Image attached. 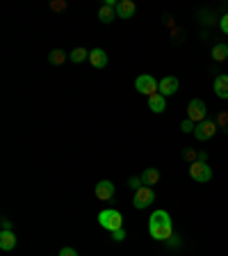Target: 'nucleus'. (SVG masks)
<instances>
[{
    "label": "nucleus",
    "mask_w": 228,
    "mask_h": 256,
    "mask_svg": "<svg viewBox=\"0 0 228 256\" xmlns=\"http://www.w3.org/2000/svg\"><path fill=\"white\" fill-rule=\"evenodd\" d=\"M149 234L153 240L160 242H167V240L174 236V222H171V215L167 210H155L149 220Z\"/></svg>",
    "instance_id": "nucleus-1"
},
{
    "label": "nucleus",
    "mask_w": 228,
    "mask_h": 256,
    "mask_svg": "<svg viewBox=\"0 0 228 256\" xmlns=\"http://www.w3.org/2000/svg\"><path fill=\"white\" fill-rule=\"evenodd\" d=\"M98 224H101L105 231H117V229H123V215L119 213L117 208H105L98 213Z\"/></svg>",
    "instance_id": "nucleus-2"
},
{
    "label": "nucleus",
    "mask_w": 228,
    "mask_h": 256,
    "mask_svg": "<svg viewBox=\"0 0 228 256\" xmlns=\"http://www.w3.org/2000/svg\"><path fill=\"white\" fill-rule=\"evenodd\" d=\"M135 90H137L139 94H144V96H153V94H158L160 82L151 74H142L137 80H135Z\"/></svg>",
    "instance_id": "nucleus-3"
},
{
    "label": "nucleus",
    "mask_w": 228,
    "mask_h": 256,
    "mask_svg": "<svg viewBox=\"0 0 228 256\" xmlns=\"http://www.w3.org/2000/svg\"><path fill=\"white\" fill-rule=\"evenodd\" d=\"M190 176L197 183H208L213 178V167L208 165V162H201V160H194L190 165Z\"/></svg>",
    "instance_id": "nucleus-4"
},
{
    "label": "nucleus",
    "mask_w": 228,
    "mask_h": 256,
    "mask_svg": "<svg viewBox=\"0 0 228 256\" xmlns=\"http://www.w3.org/2000/svg\"><path fill=\"white\" fill-rule=\"evenodd\" d=\"M206 117H208L206 103H203L201 98H192V101L187 103V119L194 124H201V122H206Z\"/></svg>",
    "instance_id": "nucleus-5"
},
{
    "label": "nucleus",
    "mask_w": 228,
    "mask_h": 256,
    "mask_svg": "<svg viewBox=\"0 0 228 256\" xmlns=\"http://www.w3.org/2000/svg\"><path fill=\"white\" fill-rule=\"evenodd\" d=\"M153 202H155V192H153V188L144 186V188H139V190L135 192L133 206L137 208V210H144V208H149Z\"/></svg>",
    "instance_id": "nucleus-6"
},
{
    "label": "nucleus",
    "mask_w": 228,
    "mask_h": 256,
    "mask_svg": "<svg viewBox=\"0 0 228 256\" xmlns=\"http://www.w3.org/2000/svg\"><path fill=\"white\" fill-rule=\"evenodd\" d=\"M219 130V126H217V122H201V124H197V128H194V135H197V140L199 142H206V140H210L215 133Z\"/></svg>",
    "instance_id": "nucleus-7"
},
{
    "label": "nucleus",
    "mask_w": 228,
    "mask_h": 256,
    "mask_svg": "<svg viewBox=\"0 0 228 256\" xmlns=\"http://www.w3.org/2000/svg\"><path fill=\"white\" fill-rule=\"evenodd\" d=\"M178 90H181V82H178L176 76H165L160 80V94L162 96H174L178 94Z\"/></svg>",
    "instance_id": "nucleus-8"
},
{
    "label": "nucleus",
    "mask_w": 228,
    "mask_h": 256,
    "mask_svg": "<svg viewBox=\"0 0 228 256\" xmlns=\"http://www.w3.org/2000/svg\"><path fill=\"white\" fill-rule=\"evenodd\" d=\"M94 192L101 202H110V199L114 197V183L112 181H98L96 188H94Z\"/></svg>",
    "instance_id": "nucleus-9"
},
{
    "label": "nucleus",
    "mask_w": 228,
    "mask_h": 256,
    "mask_svg": "<svg viewBox=\"0 0 228 256\" xmlns=\"http://www.w3.org/2000/svg\"><path fill=\"white\" fill-rule=\"evenodd\" d=\"M89 62H91V66H96V69H105L110 58H107V53L103 48H94V50H89Z\"/></svg>",
    "instance_id": "nucleus-10"
},
{
    "label": "nucleus",
    "mask_w": 228,
    "mask_h": 256,
    "mask_svg": "<svg viewBox=\"0 0 228 256\" xmlns=\"http://www.w3.org/2000/svg\"><path fill=\"white\" fill-rule=\"evenodd\" d=\"M137 7H135L133 0H121L117 5V18H133Z\"/></svg>",
    "instance_id": "nucleus-11"
},
{
    "label": "nucleus",
    "mask_w": 228,
    "mask_h": 256,
    "mask_svg": "<svg viewBox=\"0 0 228 256\" xmlns=\"http://www.w3.org/2000/svg\"><path fill=\"white\" fill-rule=\"evenodd\" d=\"M149 108H151V112H155V114L165 112L167 110V96H162L160 92L153 96H149Z\"/></svg>",
    "instance_id": "nucleus-12"
},
{
    "label": "nucleus",
    "mask_w": 228,
    "mask_h": 256,
    "mask_svg": "<svg viewBox=\"0 0 228 256\" xmlns=\"http://www.w3.org/2000/svg\"><path fill=\"white\" fill-rule=\"evenodd\" d=\"M16 236H14V231H0V250L2 252H11L16 247Z\"/></svg>",
    "instance_id": "nucleus-13"
},
{
    "label": "nucleus",
    "mask_w": 228,
    "mask_h": 256,
    "mask_svg": "<svg viewBox=\"0 0 228 256\" xmlns=\"http://www.w3.org/2000/svg\"><path fill=\"white\" fill-rule=\"evenodd\" d=\"M215 94L219 98H228V76L226 74H219L215 78Z\"/></svg>",
    "instance_id": "nucleus-14"
},
{
    "label": "nucleus",
    "mask_w": 228,
    "mask_h": 256,
    "mask_svg": "<svg viewBox=\"0 0 228 256\" xmlns=\"http://www.w3.org/2000/svg\"><path fill=\"white\" fill-rule=\"evenodd\" d=\"M142 181H144V186L153 188L155 183H160V172L155 170V167H146V170L142 172Z\"/></svg>",
    "instance_id": "nucleus-15"
},
{
    "label": "nucleus",
    "mask_w": 228,
    "mask_h": 256,
    "mask_svg": "<svg viewBox=\"0 0 228 256\" xmlns=\"http://www.w3.org/2000/svg\"><path fill=\"white\" fill-rule=\"evenodd\" d=\"M98 18H101L103 23H112L114 18H117V10L110 5H103L101 10H98Z\"/></svg>",
    "instance_id": "nucleus-16"
},
{
    "label": "nucleus",
    "mask_w": 228,
    "mask_h": 256,
    "mask_svg": "<svg viewBox=\"0 0 228 256\" xmlns=\"http://www.w3.org/2000/svg\"><path fill=\"white\" fill-rule=\"evenodd\" d=\"M228 58V44H215L213 46V60L215 62H224Z\"/></svg>",
    "instance_id": "nucleus-17"
},
{
    "label": "nucleus",
    "mask_w": 228,
    "mask_h": 256,
    "mask_svg": "<svg viewBox=\"0 0 228 256\" xmlns=\"http://www.w3.org/2000/svg\"><path fill=\"white\" fill-rule=\"evenodd\" d=\"M66 58H69V55L64 53L62 48H55V50H50V55H48V62L50 64H64Z\"/></svg>",
    "instance_id": "nucleus-18"
},
{
    "label": "nucleus",
    "mask_w": 228,
    "mask_h": 256,
    "mask_svg": "<svg viewBox=\"0 0 228 256\" xmlns=\"http://www.w3.org/2000/svg\"><path fill=\"white\" fill-rule=\"evenodd\" d=\"M69 60L73 64H80V62H85V60H89V53H87L85 48H75V50L69 53Z\"/></svg>",
    "instance_id": "nucleus-19"
},
{
    "label": "nucleus",
    "mask_w": 228,
    "mask_h": 256,
    "mask_svg": "<svg viewBox=\"0 0 228 256\" xmlns=\"http://www.w3.org/2000/svg\"><path fill=\"white\" fill-rule=\"evenodd\" d=\"M217 126H219V128H224V130H228V112H219Z\"/></svg>",
    "instance_id": "nucleus-20"
},
{
    "label": "nucleus",
    "mask_w": 228,
    "mask_h": 256,
    "mask_svg": "<svg viewBox=\"0 0 228 256\" xmlns=\"http://www.w3.org/2000/svg\"><path fill=\"white\" fill-rule=\"evenodd\" d=\"M128 186L133 188L135 192L139 190V188H144V181H142V176H133V178H130V181H128Z\"/></svg>",
    "instance_id": "nucleus-21"
},
{
    "label": "nucleus",
    "mask_w": 228,
    "mask_h": 256,
    "mask_svg": "<svg viewBox=\"0 0 228 256\" xmlns=\"http://www.w3.org/2000/svg\"><path fill=\"white\" fill-rule=\"evenodd\" d=\"M194 128H197V124L190 122V119H185V122L181 124V130H183V133H194Z\"/></svg>",
    "instance_id": "nucleus-22"
},
{
    "label": "nucleus",
    "mask_w": 228,
    "mask_h": 256,
    "mask_svg": "<svg viewBox=\"0 0 228 256\" xmlns=\"http://www.w3.org/2000/svg\"><path fill=\"white\" fill-rule=\"evenodd\" d=\"M112 240H114V242H123V240H126V229L112 231Z\"/></svg>",
    "instance_id": "nucleus-23"
},
{
    "label": "nucleus",
    "mask_w": 228,
    "mask_h": 256,
    "mask_svg": "<svg viewBox=\"0 0 228 256\" xmlns=\"http://www.w3.org/2000/svg\"><path fill=\"white\" fill-rule=\"evenodd\" d=\"M219 28H222L224 34H228V14H224L222 18H219Z\"/></svg>",
    "instance_id": "nucleus-24"
},
{
    "label": "nucleus",
    "mask_w": 228,
    "mask_h": 256,
    "mask_svg": "<svg viewBox=\"0 0 228 256\" xmlns=\"http://www.w3.org/2000/svg\"><path fill=\"white\" fill-rule=\"evenodd\" d=\"M59 256H78V252H75L73 247H62V250H59Z\"/></svg>",
    "instance_id": "nucleus-25"
},
{
    "label": "nucleus",
    "mask_w": 228,
    "mask_h": 256,
    "mask_svg": "<svg viewBox=\"0 0 228 256\" xmlns=\"http://www.w3.org/2000/svg\"><path fill=\"white\" fill-rule=\"evenodd\" d=\"M185 158H187V160H192V162H194V160H199V156H197V151L187 149V151H185Z\"/></svg>",
    "instance_id": "nucleus-26"
},
{
    "label": "nucleus",
    "mask_w": 228,
    "mask_h": 256,
    "mask_svg": "<svg viewBox=\"0 0 228 256\" xmlns=\"http://www.w3.org/2000/svg\"><path fill=\"white\" fill-rule=\"evenodd\" d=\"M0 224H2V231H11V222H9V220H2Z\"/></svg>",
    "instance_id": "nucleus-27"
},
{
    "label": "nucleus",
    "mask_w": 228,
    "mask_h": 256,
    "mask_svg": "<svg viewBox=\"0 0 228 256\" xmlns=\"http://www.w3.org/2000/svg\"><path fill=\"white\" fill-rule=\"evenodd\" d=\"M176 238H178V236H171V238H169V240H167V242H169V245H171V247H176V245H181V240H176Z\"/></svg>",
    "instance_id": "nucleus-28"
}]
</instances>
